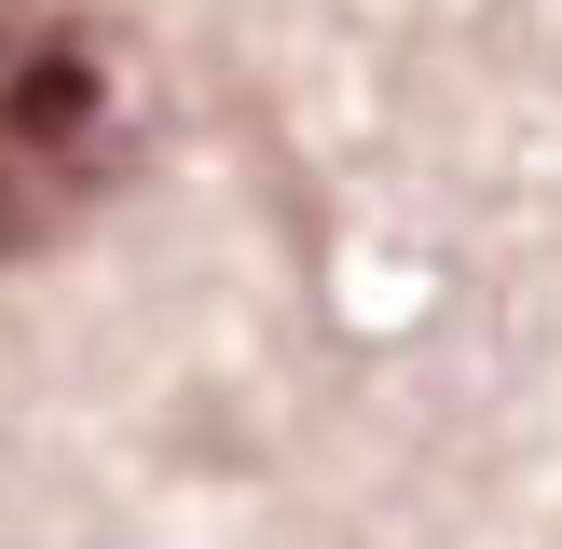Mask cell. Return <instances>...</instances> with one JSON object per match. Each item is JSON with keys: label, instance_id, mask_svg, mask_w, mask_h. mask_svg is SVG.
<instances>
[{"label": "cell", "instance_id": "obj_1", "mask_svg": "<svg viewBox=\"0 0 562 549\" xmlns=\"http://www.w3.org/2000/svg\"><path fill=\"white\" fill-rule=\"evenodd\" d=\"M151 82L110 0H0V261H42L97 192H124Z\"/></svg>", "mask_w": 562, "mask_h": 549}]
</instances>
